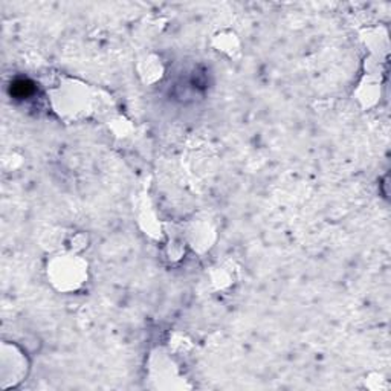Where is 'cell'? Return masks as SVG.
Returning a JSON list of instances; mask_svg holds the SVG:
<instances>
[{
  "mask_svg": "<svg viewBox=\"0 0 391 391\" xmlns=\"http://www.w3.org/2000/svg\"><path fill=\"white\" fill-rule=\"evenodd\" d=\"M32 92H34V86L26 80H19V81L14 83V86H11V93L19 96V98L29 96Z\"/></svg>",
  "mask_w": 391,
  "mask_h": 391,
  "instance_id": "1",
  "label": "cell"
}]
</instances>
